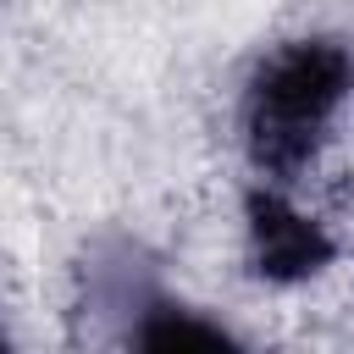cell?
I'll return each instance as SVG.
<instances>
[{
  "label": "cell",
  "mask_w": 354,
  "mask_h": 354,
  "mask_svg": "<svg viewBox=\"0 0 354 354\" xmlns=\"http://www.w3.org/2000/svg\"><path fill=\"white\" fill-rule=\"evenodd\" d=\"M354 105V44L337 33L277 39L238 94V144L260 188H293Z\"/></svg>",
  "instance_id": "1"
},
{
  "label": "cell",
  "mask_w": 354,
  "mask_h": 354,
  "mask_svg": "<svg viewBox=\"0 0 354 354\" xmlns=\"http://www.w3.org/2000/svg\"><path fill=\"white\" fill-rule=\"evenodd\" d=\"M243 254L249 271L288 288V282H310L332 266V238L315 216H304L282 188H249L243 194Z\"/></svg>",
  "instance_id": "2"
},
{
  "label": "cell",
  "mask_w": 354,
  "mask_h": 354,
  "mask_svg": "<svg viewBox=\"0 0 354 354\" xmlns=\"http://www.w3.org/2000/svg\"><path fill=\"white\" fill-rule=\"evenodd\" d=\"M127 348L133 354H249L221 321H210L205 310L183 304V299H144L133 326H127Z\"/></svg>",
  "instance_id": "3"
},
{
  "label": "cell",
  "mask_w": 354,
  "mask_h": 354,
  "mask_svg": "<svg viewBox=\"0 0 354 354\" xmlns=\"http://www.w3.org/2000/svg\"><path fill=\"white\" fill-rule=\"evenodd\" d=\"M0 354H17V343L6 337V326H0Z\"/></svg>",
  "instance_id": "4"
}]
</instances>
